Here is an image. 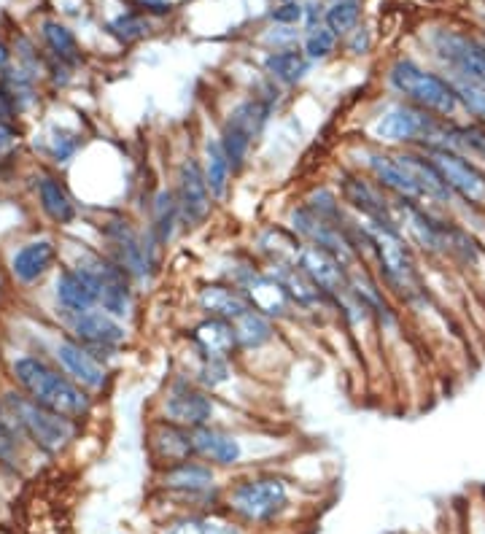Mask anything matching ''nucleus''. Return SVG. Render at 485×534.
Instances as JSON below:
<instances>
[{"label": "nucleus", "instance_id": "obj_1", "mask_svg": "<svg viewBox=\"0 0 485 534\" xmlns=\"http://www.w3.org/2000/svg\"><path fill=\"white\" fill-rule=\"evenodd\" d=\"M372 238V259L378 265L380 281L407 305L426 303V284L415 262L413 246L397 224L364 222Z\"/></svg>", "mask_w": 485, "mask_h": 534}, {"label": "nucleus", "instance_id": "obj_2", "mask_svg": "<svg viewBox=\"0 0 485 534\" xmlns=\"http://www.w3.org/2000/svg\"><path fill=\"white\" fill-rule=\"evenodd\" d=\"M14 378L22 386V392L36 400L38 405L62 413L68 419H84L92 408V400L79 383L71 381L68 375L57 373L52 367L36 359V356H22L14 365Z\"/></svg>", "mask_w": 485, "mask_h": 534}, {"label": "nucleus", "instance_id": "obj_3", "mask_svg": "<svg viewBox=\"0 0 485 534\" xmlns=\"http://www.w3.org/2000/svg\"><path fill=\"white\" fill-rule=\"evenodd\" d=\"M388 81L405 98V103L424 108L440 119H453L461 111L459 92L453 87V81L442 79L440 73L426 71L413 60H399L391 65Z\"/></svg>", "mask_w": 485, "mask_h": 534}, {"label": "nucleus", "instance_id": "obj_4", "mask_svg": "<svg viewBox=\"0 0 485 534\" xmlns=\"http://www.w3.org/2000/svg\"><path fill=\"white\" fill-rule=\"evenodd\" d=\"M450 122L453 119H440L413 103H399V106L388 108L383 116H378L372 135L378 141L410 143L415 149H432V146L445 143Z\"/></svg>", "mask_w": 485, "mask_h": 534}, {"label": "nucleus", "instance_id": "obj_5", "mask_svg": "<svg viewBox=\"0 0 485 534\" xmlns=\"http://www.w3.org/2000/svg\"><path fill=\"white\" fill-rule=\"evenodd\" d=\"M227 508L246 524H270L289 508V483L278 475H254L235 483Z\"/></svg>", "mask_w": 485, "mask_h": 534}, {"label": "nucleus", "instance_id": "obj_6", "mask_svg": "<svg viewBox=\"0 0 485 534\" xmlns=\"http://www.w3.org/2000/svg\"><path fill=\"white\" fill-rule=\"evenodd\" d=\"M6 405H9V416L14 419V427L25 432L33 443L46 451V454H57L65 445L71 443L76 435L73 419L54 413V410L38 405L30 397L22 394H6Z\"/></svg>", "mask_w": 485, "mask_h": 534}, {"label": "nucleus", "instance_id": "obj_7", "mask_svg": "<svg viewBox=\"0 0 485 534\" xmlns=\"http://www.w3.org/2000/svg\"><path fill=\"white\" fill-rule=\"evenodd\" d=\"M289 230L302 243H310V246H318V249L335 254L348 267H356V262H359L351 238H348V227H340V224L318 216L308 203H300L297 208H291Z\"/></svg>", "mask_w": 485, "mask_h": 534}, {"label": "nucleus", "instance_id": "obj_8", "mask_svg": "<svg viewBox=\"0 0 485 534\" xmlns=\"http://www.w3.org/2000/svg\"><path fill=\"white\" fill-rule=\"evenodd\" d=\"M81 273L92 278L97 289V308L111 313L114 319H124L133 305V289H130V276L127 270L116 265L114 259L100 257V254H87L76 265Z\"/></svg>", "mask_w": 485, "mask_h": 534}, {"label": "nucleus", "instance_id": "obj_9", "mask_svg": "<svg viewBox=\"0 0 485 534\" xmlns=\"http://www.w3.org/2000/svg\"><path fill=\"white\" fill-rule=\"evenodd\" d=\"M421 152L440 170L442 181L448 184L456 200L467 205H485V170L475 160L453 149H442V146L421 149Z\"/></svg>", "mask_w": 485, "mask_h": 534}, {"label": "nucleus", "instance_id": "obj_10", "mask_svg": "<svg viewBox=\"0 0 485 534\" xmlns=\"http://www.w3.org/2000/svg\"><path fill=\"white\" fill-rule=\"evenodd\" d=\"M173 192H176L178 208H181V224L189 230L205 224V219L211 216L213 195L208 189V181H205L203 162L194 160V157L181 162Z\"/></svg>", "mask_w": 485, "mask_h": 534}, {"label": "nucleus", "instance_id": "obj_11", "mask_svg": "<svg viewBox=\"0 0 485 534\" xmlns=\"http://www.w3.org/2000/svg\"><path fill=\"white\" fill-rule=\"evenodd\" d=\"M340 200L351 211L362 216L370 224H397L394 203L386 197V189H380L375 181L359 173H343L340 176ZM399 227V224H397Z\"/></svg>", "mask_w": 485, "mask_h": 534}, {"label": "nucleus", "instance_id": "obj_12", "mask_svg": "<svg viewBox=\"0 0 485 534\" xmlns=\"http://www.w3.org/2000/svg\"><path fill=\"white\" fill-rule=\"evenodd\" d=\"M297 267L332 303L343 300L345 294L351 292V267L340 262L335 254H329V251L305 243L300 257H297Z\"/></svg>", "mask_w": 485, "mask_h": 534}, {"label": "nucleus", "instance_id": "obj_13", "mask_svg": "<svg viewBox=\"0 0 485 534\" xmlns=\"http://www.w3.org/2000/svg\"><path fill=\"white\" fill-rule=\"evenodd\" d=\"M213 413H216V405H213L211 392H205L203 386L186 378L173 381L165 397V419L186 429H200L211 424Z\"/></svg>", "mask_w": 485, "mask_h": 534}, {"label": "nucleus", "instance_id": "obj_14", "mask_svg": "<svg viewBox=\"0 0 485 534\" xmlns=\"http://www.w3.org/2000/svg\"><path fill=\"white\" fill-rule=\"evenodd\" d=\"M434 52L467 79L485 81V44L459 30H437L434 33Z\"/></svg>", "mask_w": 485, "mask_h": 534}, {"label": "nucleus", "instance_id": "obj_15", "mask_svg": "<svg viewBox=\"0 0 485 534\" xmlns=\"http://www.w3.org/2000/svg\"><path fill=\"white\" fill-rule=\"evenodd\" d=\"M232 284H238L246 292L251 308L259 313H265L267 319H283L289 316L291 300L281 281L273 273H262L256 267H246L240 276L232 278Z\"/></svg>", "mask_w": 485, "mask_h": 534}, {"label": "nucleus", "instance_id": "obj_16", "mask_svg": "<svg viewBox=\"0 0 485 534\" xmlns=\"http://www.w3.org/2000/svg\"><path fill=\"white\" fill-rule=\"evenodd\" d=\"M159 486L184 499H205L216 489V470L203 459H186V462L162 467Z\"/></svg>", "mask_w": 485, "mask_h": 534}, {"label": "nucleus", "instance_id": "obj_17", "mask_svg": "<svg viewBox=\"0 0 485 534\" xmlns=\"http://www.w3.org/2000/svg\"><path fill=\"white\" fill-rule=\"evenodd\" d=\"M364 168L370 170L372 181H375L380 189H386L388 195L424 203V200H421V189L415 184L413 173L407 170V165L402 162L399 154L364 152Z\"/></svg>", "mask_w": 485, "mask_h": 534}, {"label": "nucleus", "instance_id": "obj_18", "mask_svg": "<svg viewBox=\"0 0 485 534\" xmlns=\"http://www.w3.org/2000/svg\"><path fill=\"white\" fill-rule=\"evenodd\" d=\"M73 335L79 338L81 346L87 348H106L114 351L127 340V330L119 319H114L111 313L100 311H87V313H73Z\"/></svg>", "mask_w": 485, "mask_h": 534}, {"label": "nucleus", "instance_id": "obj_19", "mask_svg": "<svg viewBox=\"0 0 485 534\" xmlns=\"http://www.w3.org/2000/svg\"><path fill=\"white\" fill-rule=\"evenodd\" d=\"M194 437V454L197 459L213 464V467H235V464L243 462V443H240L238 435H232L227 429L219 427H200L192 429Z\"/></svg>", "mask_w": 485, "mask_h": 534}, {"label": "nucleus", "instance_id": "obj_20", "mask_svg": "<svg viewBox=\"0 0 485 534\" xmlns=\"http://www.w3.org/2000/svg\"><path fill=\"white\" fill-rule=\"evenodd\" d=\"M57 359L60 365L65 367V373L71 375L73 381L84 386V389H92V392H100L108 381L106 365L97 359L89 348H84L81 343H73V340H62L57 343Z\"/></svg>", "mask_w": 485, "mask_h": 534}, {"label": "nucleus", "instance_id": "obj_21", "mask_svg": "<svg viewBox=\"0 0 485 534\" xmlns=\"http://www.w3.org/2000/svg\"><path fill=\"white\" fill-rule=\"evenodd\" d=\"M149 448L151 454H154V459H157L162 467L186 462V459H197V454H194L192 429L181 427V424H173V421L168 419L157 421V424L151 427Z\"/></svg>", "mask_w": 485, "mask_h": 534}, {"label": "nucleus", "instance_id": "obj_22", "mask_svg": "<svg viewBox=\"0 0 485 534\" xmlns=\"http://www.w3.org/2000/svg\"><path fill=\"white\" fill-rule=\"evenodd\" d=\"M197 305L205 316L224 321H238L248 311H254L248 303L246 292L238 284H208L197 294Z\"/></svg>", "mask_w": 485, "mask_h": 534}, {"label": "nucleus", "instance_id": "obj_23", "mask_svg": "<svg viewBox=\"0 0 485 534\" xmlns=\"http://www.w3.org/2000/svg\"><path fill=\"white\" fill-rule=\"evenodd\" d=\"M194 348L200 356H219V359H232L238 354V335H235V324L224 319H211L205 316L192 332H189Z\"/></svg>", "mask_w": 485, "mask_h": 534}, {"label": "nucleus", "instance_id": "obj_24", "mask_svg": "<svg viewBox=\"0 0 485 534\" xmlns=\"http://www.w3.org/2000/svg\"><path fill=\"white\" fill-rule=\"evenodd\" d=\"M57 303L68 313H87L97 308V289L87 273H81L79 267L62 270L57 278Z\"/></svg>", "mask_w": 485, "mask_h": 534}, {"label": "nucleus", "instance_id": "obj_25", "mask_svg": "<svg viewBox=\"0 0 485 534\" xmlns=\"http://www.w3.org/2000/svg\"><path fill=\"white\" fill-rule=\"evenodd\" d=\"M270 267H273L270 273L281 281V286L286 289V294H289L291 305L305 308V311H313V308H318V305L327 300L324 292L297 267V262H273Z\"/></svg>", "mask_w": 485, "mask_h": 534}, {"label": "nucleus", "instance_id": "obj_26", "mask_svg": "<svg viewBox=\"0 0 485 534\" xmlns=\"http://www.w3.org/2000/svg\"><path fill=\"white\" fill-rule=\"evenodd\" d=\"M57 259V246L52 241H33L22 246L11 259V273L19 284H36Z\"/></svg>", "mask_w": 485, "mask_h": 534}, {"label": "nucleus", "instance_id": "obj_27", "mask_svg": "<svg viewBox=\"0 0 485 534\" xmlns=\"http://www.w3.org/2000/svg\"><path fill=\"white\" fill-rule=\"evenodd\" d=\"M159 534H243V529L227 521V518L189 513V516H178L168 521Z\"/></svg>", "mask_w": 485, "mask_h": 534}, {"label": "nucleus", "instance_id": "obj_28", "mask_svg": "<svg viewBox=\"0 0 485 534\" xmlns=\"http://www.w3.org/2000/svg\"><path fill=\"white\" fill-rule=\"evenodd\" d=\"M203 170H205V181H208V189H211L213 200H221V197L227 195L230 178L235 176V173H232L227 154H224V149H221L219 138H208V143H205Z\"/></svg>", "mask_w": 485, "mask_h": 534}, {"label": "nucleus", "instance_id": "obj_29", "mask_svg": "<svg viewBox=\"0 0 485 534\" xmlns=\"http://www.w3.org/2000/svg\"><path fill=\"white\" fill-rule=\"evenodd\" d=\"M38 200H41V208H44V214L49 216V219H54V222L60 224L73 222L76 205H73L68 189L62 187L57 178L46 176L38 181Z\"/></svg>", "mask_w": 485, "mask_h": 534}, {"label": "nucleus", "instance_id": "obj_30", "mask_svg": "<svg viewBox=\"0 0 485 534\" xmlns=\"http://www.w3.org/2000/svg\"><path fill=\"white\" fill-rule=\"evenodd\" d=\"M235 324V335H238L240 351H256V348L267 346L275 338V324L273 319H267L265 313L248 311L246 316H240Z\"/></svg>", "mask_w": 485, "mask_h": 534}, {"label": "nucleus", "instance_id": "obj_31", "mask_svg": "<svg viewBox=\"0 0 485 534\" xmlns=\"http://www.w3.org/2000/svg\"><path fill=\"white\" fill-rule=\"evenodd\" d=\"M308 68L310 60L305 57V52H297V49H281V52L265 57L267 76L273 81H281V84H297L308 73Z\"/></svg>", "mask_w": 485, "mask_h": 534}, {"label": "nucleus", "instance_id": "obj_32", "mask_svg": "<svg viewBox=\"0 0 485 534\" xmlns=\"http://www.w3.org/2000/svg\"><path fill=\"white\" fill-rule=\"evenodd\" d=\"M181 224V208H178V197L173 189H162L154 197V222H151V232L157 235V241L162 246H168L176 235V227Z\"/></svg>", "mask_w": 485, "mask_h": 534}, {"label": "nucleus", "instance_id": "obj_33", "mask_svg": "<svg viewBox=\"0 0 485 534\" xmlns=\"http://www.w3.org/2000/svg\"><path fill=\"white\" fill-rule=\"evenodd\" d=\"M302 246H305V243H302L294 232L283 230V227H267V230L259 235V249L270 257V265H273V262H297Z\"/></svg>", "mask_w": 485, "mask_h": 534}, {"label": "nucleus", "instance_id": "obj_34", "mask_svg": "<svg viewBox=\"0 0 485 534\" xmlns=\"http://www.w3.org/2000/svg\"><path fill=\"white\" fill-rule=\"evenodd\" d=\"M273 108L267 100L262 98H248L243 103L232 108L230 116H227V122H232L235 127H240L243 133H248L251 138L265 130V125L270 122V116H273Z\"/></svg>", "mask_w": 485, "mask_h": 534}, {"label": "nucleus", "instance_id": "obj_35", "mask_svg": "<svg viewBox=\"0 0 485 534\" xmlns=\"http://www.w3.org/2000/svg\"><path fill=\"white\" fill-rule=\"evenodd\" d=\"M219 143H221V149H224V154H227V160H230L232 173H240L243 165H246L248 149H251L254 138H251L248 133H243V130L232 125V122H224L221 135H219Z\"/></svg>", "mask_w": 485, "mask_h": 534}, {"label": "nucleus", "instance_id": "obj_36", "mask_svg": "<svg viewBox=\"0 0 485 534\" xmlns=\"http://www.w3.org/2000/svg\"><path fill=\"white\" fill-rule=\"evenodd\" d=\"M453 87L459 92L461 111H467L475 122L485 125V81L456 76V79H453Z\"/></svg>", "mask_w": 485, "mask_h": 534}, {"label": "nucleus", "instance_id": "obj_37", "mask_svg": "<svg viewBox=\"0 0 485 534\" xmlns=\"http://www.w3.org/2000/svg\"><path fill=\"white\" fill-rule=\"evenodd\" d=\"M44 38L46 44H49V49L60 57V63L76 65L81 60L76 38H73L71 30L65 25H60V22H44Z\"/></svg>", "mask_w": 485, "mask_h": 534}, {"label": "nucleus", "instance_id": "obj_38", "mask_svg": "<svg viewBox=\"0 0 485 534\" xmlns=\"http://www.w3.org/2000/svg\"><path fill=\"white\" fill-rule=\"evenodd\" d=\"M232 359H219V356H200V365L194 373V383L203 386L205 392H216L232 378Z\"/></svg>", "mask_w": 485, "mask_h": 534}, {"label": "nucleus", "instance_id": "obj_39", "mask_svg": "<svg viewBox=\"0 0 485 534\" xmlns=\"http://www.w3.org/2000/svg\"><path fill=\"white\" fill-rule=\"evenodd\" d=\"M327 27L335 36H348L359 22V0H335L327 9Z\"/></svg>", "mask_w": 485, "mask_h": 534}, {"label": "nucleus", "instance_id": "obj_40", "mask_svg": "<svg viewBox=\"0 0 485 534\" xmlns=\"http://www.w3.org/2000/svg\"><path fill=\"white\" fill-rule=\"evenodd\" d=\"M337 36L329 30V27H313L305 38V46H302V52L308 57L310 63L313 60H327L329 54L335 52Z\"/></svg>", "mask_w": 485, "mask_h": 534}, {"label": "nucleus", "instance_id": "obj_41", "mask_svg": "<svg viewBox=\"0 0 485 534\" xmlns=\"http://www.w3.org/2000/svg\"><path fill=\"white\" fill-rule=\"evenodd\" d=\"M111 36H116L122 44H130V41H138L149 33V22L143 17H135V14H122V17H116L111 25Z\"/></svg>", "mask_w": 485, "mask_h": 534}, {"label": "nucleus", "instance_id": "obj_42", "mask_svg": "<svg viewBox=\"0 0 485 534\" xmlns=\"http://www.w3.org/2000/svg\"><path fill=\"white\" fill-rule=\"evenodd\" d=\"M81 141L73 133H65V130H54V135L49 138V149H52L54 160L68 162L73 154L79 152Z\"/></svg>", "mask_w": 485, "mask_h": 534}, {"label": "nucleus", "instance_id": "obj_43", "mask_svg": "<svg viewBox=\"0 0 485 534\" xmlns=\"http://www.w3.org/2000/svg\"><path fill=\"white\" fill-rule=\"evenodd\" d=\"M19 451H17V437H14V429L0 419V462L3 464H17Z\"/></svg>", "mask_w": 485, "mask_h": 534}, {"label": "nucleus", "instance_id": "obj_44", "mask_svg": "<svg viewBox=\"0 0 485 534\" xmlns=\"http://www.w3.org/2000/svg\"><path fill=\"white\" fill-rule=\"evenodd\" d=\"M302 14H305V9H302L300 3H294V0H286L283 6H278V9L270 14V19H273L275 25H297L302 19Z\"/></svg>", "mask_w": 485, "mask_h": 534}, {"label": "nucleus", "instance_id": "obj_45", "mask_svg": "<svg viewBox=\"0 0 485 534\" xmlns=\"http://www.w3.org/2000/svg\"><path fill=\"white\" fill-rule=\"evenodd\" d=\"M14 141H17V130H14L9 122H0V152L11 149V146H14Z\"/></svg>", "mask_w": 485, "mask_h": 534}, {"label": "nucleus", "instance_id": "obj_46", "mask_svg": "<svg viewBox=\"0 0 485 534\" xmlns=\"http://www.w3.org/2000/svg\"><path fill=\"white\" fill-rule=\"evenodd\" d=\"M370 33H367V30H359V33H356V38H353L351 41V52L353 54H364L367 52V49H370Z\"/></svg>", "mask_w": 485, "mask_h": 534}, {"label": "nucleus", "instance_id": "obj_47", "mask_svg": "<svg viewBox=\"0 0 485 534\" xmlns=\"http://www.w3.org/2000/svg\"><path fill=\"white\" fill-rule=\"evenodd\" d=\"M143 6H149V11H154V14H168L170 11V3H165V0H141Z\"/></svg>", "mask_w": 485, "mask_h": 534}, {"label": "nucleus", "instance_id": "obj_48", "mask_svg": "<svg viewBox=\"0 0 485 534\" xmlns=\"http://www.w3.org/2000/svg\"><path fill=\"white\" fill-rule=\"evenodd\" d=\"M11 114V106H9V100L3 98V92H0V122H6Z\"/></svg>", "mask_w": 485, "mask_h": 534}, {"label": "nucleus", "instance_id": "obj_49", "mask_svg": "<svg viewBox=\"0 0 485 534\" xmlns=\"http://www.w3.org/2000/svg\"><path fill=\"white\" fill-rule=\"evenodd\" d=\"M6 63H9V49H6V46L0 44V71L6 68Z\"/></svg>", "mask_w": 485, "mask_h": 534}, {"label": "nucleus", "instance_id": "obj_50", "mask_svg": "<svg viewBox=\"0 0 485 534\" xmlns=\"http://www.w3.org/2000/svg\"><path fill=\"white\" fill-rule=\"evenodd\" d=\"M283 3H286V0H283Z\"/></svg>", "mask_w": 485, "mask_h": 534}, {"label": "nucleus", "instance_id": "obj_51", "mask_svg": "<svg viewBox=\"0 0 485 534\" xmlns=\"http://www.w3.org/2000/svg\"><path fill=\"white\" fill-rule=\"evenodd\" d=\"M483 44H485V41H483Z\"/></svg>", "mask_w": 485, "mask_h": 534}]
</instances>
